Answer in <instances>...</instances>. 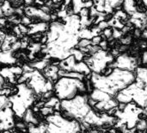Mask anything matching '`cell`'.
Segmentation results:
<instances>
[{"label": "cell", "mask_w": 147, "mask_h": 133, "mask_svg": "<svg viewBox=\"0 0 147 133\" xmlns=\"http://www.w3.org/2000/svg\"><path fill=\"white\" fill-rule=\"evenodd\" d=\"M90 44H91L90 39H88V38H78V42H77V43H76V45L74 47L77 48H80L88 47Z\"/></svg>", "instance_id": "1"}, {"label": "cell", "mask_w": 147, "mask_h": 133, "mask_svg": "<svg viewBox=\"0 0 147 133\" xmlns=\"http://www.w3.org/2000/svg\"><path fill=\"white\" fill-rule=\"evenodd\" d=\"M21 24H23L25 26H28L30 27V25L32 24V18L24 15L21 17Z\"/></svg>", "instance_id": "2"}, {"label": "cell", "mask_w": 147, "mask_h": 133, "mask_svg": "<svg viewBox=\"0 0 147 133\" xmlns=\"http://www.w3.org/2000/svg\"><path fill=\"white\" fill-rule=\"evenodd\" d=\"M133 34V37L134 40H139L141 39V35H142V29L140 28H134V29L132 31Z\"/></svg>", "instance_id": "3"}, {"label": "cell", "mask_w": 147, "mask_h": 133, "mask_svg": "<svg viewBox=\"0 0 147 133\" xmlns=\"http://www.w3.org/2000/svg\"><path fill=\"white\" fill-rule=\"evenodd\" d=\"M128 104L127 103H124V102H119V104L117 105V108H118V112L122 114L126 112V110L128 107Z\"/></svg>", "instance_id": "4"}, {"label": "cell", "mask_w": 147, "mask_h": 133, "mask_svg": "<svg viewBox=\"0 0 147 133\" xmlns=\"http://www.w3.org/2000/svg\"><path fill=\"white\" fill-rule=\"evenodd\" d=\"M78 15L81 17H90V9L86 7H82L78 12Z\"/></svg>", "instance_id": "5"}, {"label": "cell", "mask_w": 147, "mask_h": 133, "mask_svg": "<svg viewBox=\"0 0 147 133\" xmlns=\"http://www.w3.org/2000/svg\"><path fill=\"white\" fill-rule=\"evenodd\" d=\"M113 31H114V28L113 27H108L104 30H102V33L105 35V36L108 39V38H109V37H111L113 35Z\"/></svg>", "instance_id": "6"}, {"label": "cell", "mask_w": 147, "mask_h": 133, "mask_svg": "<svg viewBox=\"0 0 147 133\" xmlns=\"http://www.w3.org/2000/svg\"><path fill=\"white\" fill-rule=\"evenodd\" d=\"M90 41H91V44H93V45H99L101 43V42L102 41V39L101 37V35H94V36H92Z\"/></svg>", "instance_id": "7"}, {"label": "cell", "mask_w": 147, "mask_h": 133, "mask_svg": "<svg viewBox=\"0 0 147 133\" xmlns=\"http://www.w3.org/2000/svg\"><path fill=\"white\" fill-rule=\"evenodd\" d=\"M123 35L122 32H121V29H115L114 28V31H113V36L115 37V39L118 40V39H121V37Z\"/></svg>", "instance_id": "8"}, {"label": "cell", "mask_w": 147, "mask_h": 133, "mask_svg": "<svg viewBox=\"0 0 147 133\" xmlns=\"http://www.w3.org/2000/svg\"><path fill=\"white\" fill-rule=\"evenodd\" d=\"M99 46H100V48H101V49L102 50V51H106L108 48H109V42H108V41L107 40H103V41H102L101 42V43L99 44Z\"/></svg>", "instance_id": "9"}, {"label": "cell", "mask_w": 147, "mask_h": 133, "mask_svg": "<svg viewBox=\"0 0 147 133\" xmlns=\"http://www.w3.org/2000/svg\"><path fill=\"white\" fill-rule=\"evenodd\" d=\"M98 27H99V29H102V30H104L106 28H108V27H109V23L108 22H106V21H102V22H100L98 24Z\"/></svg>", "instance_id": "10"}, {"label": "cell", "mask_w": 147, "mask_h": 133, "mask_svg": "<svg viewBox=\"0 0 147 133\" xmlns=\"http://www.w3.org/2000/svg\"><path fill=\"white\" fill-rule=\"evenodd\" d=\"M115 17V16H114V14L113 13H105V15H104V21H106V22H110L113 18Z\"/></svg>", "instance_id": "11"}, {"label": "cell", "mask_w": 147, "mask_h": 133, "mask_svg": "<svg viewBox=\"0 0 147 133\" xmlns=\"http://www.w3.org/2000/svg\"><path fill=\"white\" fill-rule=\"evenodd\" d=\"M134 1H135V2H136V1H137V0H134Z\"/></svg>", "instance_id": "12"}]
</instances>
